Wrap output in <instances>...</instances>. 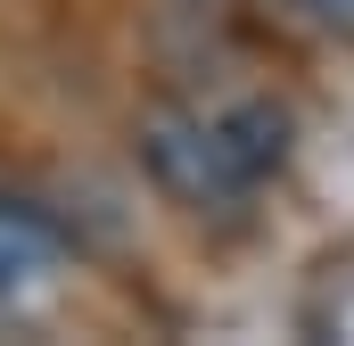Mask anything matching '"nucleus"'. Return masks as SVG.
I'll use <instances>...</instances> for the list:
<instances>
[{
    "instance_id": "1",
    "label": "nucleus",
    "mask_w": 354,
    "mask_h": 346,
    "mask_svg": "<svg viewBox=\"0 0 354 346\" xmlns=\"http://www.w3.org/2000/svg\"><path fill=\"white\" fill-rule=\"evenodd\" d=\"M140 165L149 181L189 206V215H214V206H239L248 198V173L231 165V149H223V124L206 116V107H149L140 116Z\"/></svg>"
},
{
    "instance_id": "3",
    "label": "nucleus",
    "mask_w": 354,
    "mask_h": 346,
    "mask_svg": "<svg viewBox=\"0 0 354 346\" xmlns=\"http://www.w3.org/2000/svg\"><path fill=\"white\" fill-rule=\"evenodd\" d=\"M58 256H66L58 223L41 206H25V198H0V305L25 297V289H41L58 272Z\"/></svg>"
},
{
    "instance_id": "4",
    "label": "nucleus",
    "mask_w": 354,
    "mask_h": 346,
    "mask_svg": "<svg viewBox=\"0 0 354 346\" xmlns=\"http://www.w3.org/2000/svg\"><path fill=\"white\" fill-rule=\"evenodd\" d=\"M322 33H338V42H354V0H297Z\"/></svg>"
},
{
    "instance_id": "2",
    "label": "nucleus",
    "mask_w": 354,
    "mask_h": 346,
    "mask_svg": "<svg viewBox=\"0 0 354 346\" xmlns=\"http://www.w3.org/2000/svg\"><path fill=\"white\" fill-rule=\"evenodd\" d=\"M214 124H223L231 165L248 173V190H264L272 173L288 165V149H297V116H288V99H272V91H248V99L214 107Z\"/></svg>"
}]
</instances>
